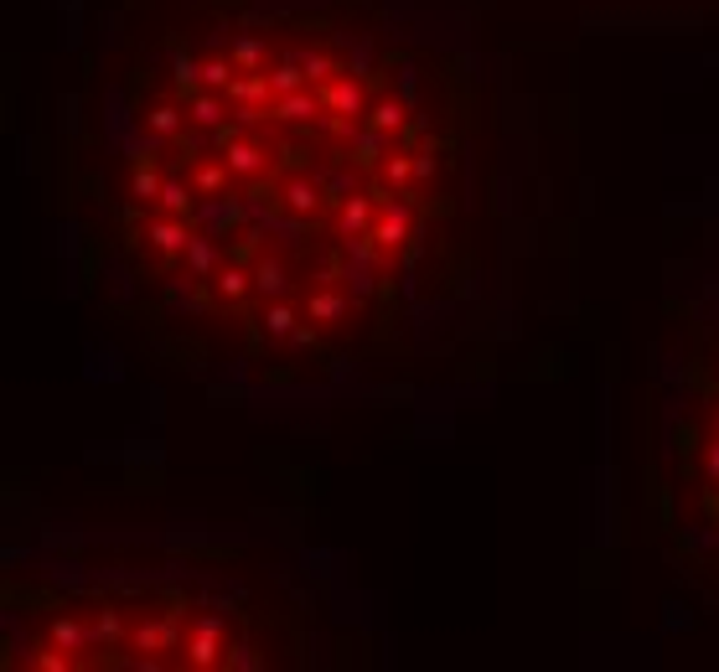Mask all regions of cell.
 Instances as JSON below:
<instances>
[{
    "mask_svg": "<svg viewBox=\"0 0 719 672\" xmlns=\"http://www.w3.org/2000/svg\"><path fill=\"white\" fill-rule=\"evenodd\" d=\"M63 166L83 280L202 378L409 362L487 274L476 63L414 0H104Z\"/></svg>",
    "mask_w": 719,
    "mask_h": 672,
    "instance_id": "cell-1",
    "label": "cell"
},
{
    "mask_svg": "<svg viewBox=\"0 0 719 672\" xmlns=\"http://www.w3.org/2000/svg\"><path fill=\"white\" fill-rule=\"evenodd\" d=\"M306 605L228 564H57L6 579L11 667L264 672L301 667Z\"/></svg>",
    "mask_w": 719,
    "mask_h": 672,
    "instance_id": "cell-2",
    "label": "cell"
},
{
    "mask_svg": "<svg viewBox=\"0 0 719 672\" xmlns=\"http://www.w3.org/2000/svg\"><path fill=\"white\" fill-rule=\"evenodd\" d=\"M642 497L678 574L719 595V264L668 305Z\"/></svg>",
    "mask_w": 719,
    "mask_h": 672,
    "instance_id": "cell-3",
    "label": "cell"
}]
</instances>
